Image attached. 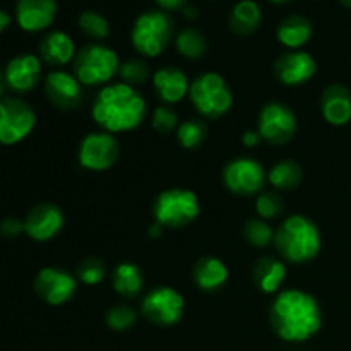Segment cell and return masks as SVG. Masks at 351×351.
<instances>
[{"label":"cell","instance_id":"cell-1","mask_svg":"<svg viewBox=\"0 0 351 351\" xmlns=\"http://www.w3.org/2000/svg\"><path fill=\"white\" fill-rule=\"evenodd\" d=\"M269 324L281 341L291 345L305 343L321 331V305L314 295L298 288H287L271 304Z\"/></svg>","mask_w":351,"mask_h":351},{"label":"cell","instance_id":"cell-2","mask_svg":"<svg viewBox=\"0 0 351 351\" xmlns=\"http://www.w3.org/2000/svg\"><path fill=\"white\" fill-rule=\"evenodd\" d=\"M91 115L99 129L115 136L143 125L147 117V103L134 86L122 81L110 82L96 95Z\"/></svg>","mask_w":351,"mask_h":351},{"label":"cell","instance_id":"cell-3","mask_svg":"<svg viewBox=\"0 0 351 351\" xmlns=\"http://www.w3.org/2000/svg\"><path fill=\"white\" fill-rule=\"evenodd\" d=\"M274 247L285 263L307 264L321 254L319 226L304 215H290L274 230Z\"/></svg>","mask_w":351,"mask_h":351},{"label":"cell","instance_id":"cell-4","mask_svg":"<svg viewBox=\"0 0 351 351\" xmlns=\"http://www.w3.org/2000/svg\"><path fill=\"white\" fill-rule=\"evenodd\" d=\"M175 40V23L170 12L161 9L144 10L130 27V43L144 58H156Z\"/></svg>","mask_w":351,"mask_h":351},{"label":"cell","instance_id":"cell-5","mask_svg":"<svg viewBox=\"0 0 351 351\" xmlns=\"http://www.w3.org/2000/svg\"><path fill=\"white\" fill-rule=\"evenodd\" d=\"M120 58L113 48L105 43L84 45L75 53L72 62V74L82 86L103 88L119 75Z\"/></svg>","mask_w":351,"mask_h":351},{"label":"cell","instance_id":"cell-6","mask_svg":"<svg viewBox=\"0 0 351 351\" xmlns=\"http://www.w3.org/2000/svg\"><path fill=\"white\" fill-rule=\"evenodd\" d=\"M189 98L195 112L206 120L225 117L233 106V93L218 72H204L191 82Z\"/></svg>","mask_w":351,"mask_h":351},{"label":"cell","instance_id":"cell-7","mask_svg":"<svg viewBox=\"0 0 351 351\" xmlns=\"http://www.w3.org/2000/svg\"><path fill=\"white\" fill-rule=\"evenodd\" d=\"M201 215V202L191 189L173 187L160 192L153 202L154 221L163 228L180 230L189 226Z\"/></svg>","mask_w":351,"mask_h":351},{"label":"cell","instance_id":"cell-8","mask_svg":"<svg viewBox=\"0 0 351 351\" xmlns=\"http://www.w3.org/2000/svg\"><path fill=\"white\" fill-rule=\"evenodd\" d=\"M185 300L180 291L171 287H156L144 295L141 314L158 328H171L184 317Z\"/></svg>","mask_w":351,"mask_h":351},{"label":"cell","instance_id":"cell-9","mask_svg":"<svg viewBox=\"0 0 351 351\" xmlns=\"http://www.w3.org/2000/svg\"><path fill=\"white\" fill-rule=\"evenodd\" d=\"M36 125V113L29 103L16 96L0 99V144L14 146L26 139Z\"/></svg>","mask_w":351,"mask_h":351},{"label":"cell","instance_id":"cell-10","mask_svg":"<svg viewBox=\"0 0 351 351\" xmlns=\"http://www.w3.org/2000/svg\"><path fill=\"white\" fill-rule=\"evenodd\" d=\"M120 158V143L113 134L95 130L82 137L77 149V161L84 170L101 173L110 170Z\"/></svg>","mask_w":351,"mask_h":351},{"label":"cell","instance_id":"cell-11","mask_svg":"<svg viewBox=\"0 0 351 351\" xmlns=\"http://www.w3.org/2000/svg\"><path fill=\"white\" fill-rule=\"evenodd\" d=\"M267 173L261 161L249 156H240L228 161L223 168V185L226 191L242 197H250L263 192Z\"/></svg>","mask_w":351,"mask_h":351},{"label":"cell","instance_id":"cell-12","mask_svg":"<svg viewBox=\"0 0 351 351\" xmlns=\"http://www.w3.org/2000/svg\"><path fill=\"white\" fill-rule=\"evenodd\" d=\"M297 115L285 103L271 101L261 110L259 119H257V132L267 144L283 146L290 143L297 134Z\"/></svg>","mask_w":351,"mask_h":351},{"label":"cell","instance_id":"cell-13","mask_svg":"<svg viewBox=\"0 0 351 351\" xmlns=\"http://www.w3.org/2000/svg\"><path fill=\"white\" fill-rule=\"evenodd\" d=\"M79 288L77 276L62 267L48 266L38 271L34 278V291L48 305H64L75 297Z\"/></svg>","mask_w":351,"mask_h":351},{"label":"cell","instance_id":"cell-14","mask_svg":"<svg viewBox=\"0 0 351 351\" xmlns=\"http://www.w3.org/2000/svg\"><path fill=\"white\" fill-rule=\"evenodd\" d=\"M274 77L288 88L304 86L317 72V62L305 50H287L274 62Z\"/></svg>","mask_w":351,"mask_h":351},{"label":"cell","instance_id":"cell-15","mask_svg":"<svg viewBox=\"0 0 351 351\" xmlns=\"http://www.w3.org/2000/svg\"><path fill=\"white\" fill-rule=\"evenodd\" d=\"M43 88L48 101L62 112H71L81 105L82 84L74 74L64 69H53L48 72Z\"/></svg>","mask_w":351,"mask_h":351},{"label":"cell","instance_id":"cell-16","mask_svg":"<svg viewBox=\"0 0 351 351\" xmlns=\"http://www.w3.org/2000/svg\"><path fill=\"white\" fill-rule=\"evenodd\" d=\"M64 211L53 202H41L31 208L24 218V233L34 242H48L62 232Z\"/></svg>","mask_w":351,"mask_h":351},{"label":"cell","instance_id":"cell-17","mask_svg":"<svg viewBox=\"0 0 351 351\" xmlns=\"http://www.w3.org/2000/svg\"><path fill=\"white\" fill-rule=\"evenodd\" d=\"M41 72L43 65L40 57L33 53H21L10 58L3 74H5L7 88L17 95H23L36 88L38 82L41 81Z\"/></svg>","mask_w":351,"mask_h":351},{"label":"cell","instance_id":"cell-18","mask_svg":"<svg viewBox=\"0 0 351 351\" xmlns=\"http://www.w3.org/2000/svg\"><path fill=\"white\" fill-rule=\"evenodd\" d=\"M57 0H17L16 21L27 33L48 29L57 17Z\"/></svg>","mask_w":351,"mask_h":351},{"label":"cell","instance_id":"cell-19","mask_svg":"<svg viewBox=\"0 0 351 351\" xmlns=\"http://www.w3.org/2000/svg\"><path fill=\"white\" fill-rule=\"evenodd\" d=\"M151 81H153L154 93L165 105L171 106L175 103H180L185 96H189L191 81L182 69L173 67V65L154 71Z\"/></svg>","mask_w":351,"mask_h":351},{"label":"cell","instance_id":"cell-20","mask_svg":"<svg viewBox=\"0 0 351 351\" xmlns=\"http://www.w3.org/2000/svg\"><path fill=\"white\" fill-rule=\"evenodd\" d=\"M322 119L332 127L351 122V91L343 84H331L321 95Z\"/></svg>","mask_w":351,"mask_h":351},{"label":"cell","instance_id":"cell-21","mask_svg":"<svg viewBox=\"0 0 351 351\" xmlns=\"http://www.w3.org/2000/svg\"><path fill=\"white\" fill-rule=\"evenodd\" d=\"M40 58L47 65L53 69H62L64 65L74 62L77 48H75L74 40L69 36L65 31L55 29L45 34L40 41Z\"/></svg>","mask_w":351,"mask_h":351},{"label":"cell","instance_id":"cell-22","mask_svg":"<svg viewBox=\"0 0 351 351\" xmlns=\"http://www.w3.org/2000/svg\"><path fill=\"white\" fill-rule=\"evenodd\" d=\"M228 266L215 256L201 257L192 267V280H194L195 287L204 293L219 291L228 283Z\"/></svg>","mask_w":351,"mask_h":351},{"label":"cell","instance_id":"cell-23","mask_svg":"<svg viewBox=\"0 0 351 351\" xmlns=\"http://www.w3.org/2000/svg\"><path fill=\"white\" fill-rule=\"evenodd\" d=\"M287 263L281 257L264 256L256 263L252 278L256 287L266 295H278L287 281Z\"/></svg>","mask_w":351,"mask_h":351},{"label":"cell","instance_id":"cell-24","mask_svg":"<svg viewBox=\"0 0 351 351\" xmlns=\"http://www.w3.org/2000/svg\"><path fill=\"white\" fill-rule=\"evenodd\" d=\"M312 34H314V24L302 14H291L285 17L276 27V40L287 50H302V47L312 40Z\"/></svg>","mask_w":351,"mask_h":351},{"label":"cell","instance_id":"cell-25","mask_svg":"<svg viewBox=\"0 0 351 351\" xmlns=\"http://www.w3.org/2000/svg\"><path fill=\"white\" fill-rule=\"evenodd\" d=\"M263 24V9L256 0H239L228 14V27L237 36H250Z\"/></svg>","mask_w":351,"mask_h":351},{"label":"cell","instance_id":"cell-26","mask_svg":"<svg viewBox=\"0 0 351 351\" xmlns=\"http://www.w3.org/2000/svg\"><path fill=\"white\" fill-rule=\"evenodd\" d=\"M112 285L119 297L130 300V298H136L143 291L144 274L137 264L122 263L113 271Z\"/></svg>","mask_w":351,"mask_h":351},{"label":"cell","instance_id":"cell-27","mask_svg":"<svg viewBox=\"0 0 351 351\" xmlns=\"http://www.w3.org/2000/svg\"><path fill=\"white\" fill-rule=\"evenodd\" d=\"M304 180V168L295 160H281L267 171V182L276 192H288L297 189Z\"/></svg>","mask_w":351,"mask_h":351},{"label":"cell","instance_id":"cell-28","mask_svg":"<svg viewBox=\"0 0 351 351\" xmlns=\"http://www.w3.org/2000/svg\"><path fill=\"white\" fill-rule=\"evenodd\" d=\"M175 48L187 60H199L208 51V38L195 27H184L175 34Z\"/></svg>","mask_w":351,"mask_h":351},{"label":"cell","instance_id":"cell-29","mask_svg":"<svg viewBox=\"0 0 351 351\" xmlns=\"http://www.w3.org/2000/svg\"><path fill=\"white\" fill-rule=\"evenodd\" d=\"M208 139V125L201 119H189L180 122L177 129V141L184 149L195 151Z\"/></svg>","mask_w":351,"mask_h":351},{"label":"cell","instance_id":"cell-30","mask_svg":"<svg viewBox=\"0 0 351 351\" xmlns=\"http://www.w3.org/2000/svg\"><path fill=\"white\" fill-rule=\"evenodd\" d=\"M243 239L254 249H266L274 242V230L269 221L256 216L247 219L243 225Z\"/></svg>","mask_w":351,"mask_h":351},{"label":"cell","instance_id":"cell-31","mask_svg":"<svg viewBox=\"0 0 351 351\" xmlns=\"http://www.w3.org/2000/svg\"><path fill=\"white\" fill-rule=\"evenodd\" d=\"M77 26L82 31V34L95 40V43H101L103 40L110 36L108 19L96 10H82L79 14Z\"/></svg>","mask_w":351,"mask_h":351},{"label":"cell","instance_id":"cell-32","mask_svg":"<svg viewBox=\"0 0 351 351\" xmlns=\"http://www.w3.org/2000/svg\"><path fill=\"white\" fill-rule=\"evenodd\" d=\"M256 213L266 221L281 218L285 215V201L276 191H263L256 195Z\"/></svg>","mask_w":351,"mask_h":351},{"label":"cell","instance_id":"cell-33","mask_svg":"<svg viewBox=\"0 0 351 351\" xmlns=\"http://www.w3.org/2000/svg\"><path fill=\"white\" fill-rule=\"evenodd\" d=\"M137 319H139V314H137L136 308L125 304H119L108 308L105 321L112 331L125 332L137 324Z\"/></svg>","mask_w":351,"mask_h":351},{"label":"cell","instance_id":"cell-34","mask_svg":"<svg viewBox=\"0 0 351 351\" xmlns=\"http://www.w3.org/2000/svg\"><path fill=\"white\" fill-rule=\"evenodd\" d=\"M119 77L122 82L136 88V86H141L146 81H149L153 74H151L149 64L146 60H143V58H129V60L120 64Z\"/></svg>","mask_w":351,"mask_h":351},{"label":"cell","instance_id":"cell-35","mask_svg":"<svg viewBox=\"0 0 351 351\" xmlns=\"http://www.w3.org/2000/svg\"><path fill=\"white\" fill-rule=\"evenodd\" d=\"M106 278V266L98 257H86L77 266V280L86 287H96Z\"/></svg>","mask_w":351,"mask_h":351},{"label":"cell","instance_id":"cell-36","mask_svg":"<svg viewBox=\"0 0 351 351\" xmlns=\"http://www.w3.org/2000/svg\"><path fill=\"white\" fill-rule=\"evenodd\" d=\"M151 123H153V129L161 136H170V134L177 132L178 125H180L177 112L170 105L156 106L151 115Z\"/></svg>","mask_w":351,"mask_h":351},{"label":"cell","instance_id":"cell-37","mask_svg":"<svg viewBox=\"0 0 351 351\" xmlns=\"http://www.w3.org/2000/svg\"><path fill=\"white\" fill-rule=\"evenodd\" d=\"M21 233H24V219L21 221V219L10 216V218L0 221V235L5 237V239H16Z\"/></svg>","mask_w":351,"mask_h":351},{"label":"cell","instance_id":"cell-38","mask_svg":"<svg viewBox=\"0 0 351 351\" xmlns=\"http://www.w3.org/2000/svg\"><path fill=\"white\" fill-rule=\"evenodd\" d=\"M156 5L165 12H175V10H184L189 5V0H154Z\"/></svg>","mask_w":351,"mask_h":351},{"label":"cell","instance_id":"cell-39","mask_svg":"<svg viewBox=\"0 0 351 351\" xmlns=\"http://www.w3.org/2000/svg\"><path fill=\"white\" fill-rule=\"evenodd\" d=\"M240 141H242V144L245 147L254 149V147H257L263 143V137H261V134L257 132V130H245V132L242 134V139Z\"/></svg>","mask_w":351,"mask_h":351},{"label":"cell","instance_id":"cell-40","mask_svg":"<svg viewBox=\"0 0 351 351\" xmlns=\"http://www.w3.org/2000/svg\"><path fill=\"white\" fill-rule=\"evenodd\" d=\"M163 226L160 225V223H156V221H153V225L149 226V228H147V237H149V239H160L161 235H163Z\"/></svg>","mask_w":351,"mask_h":351},{"label":"cell","instance_id":"cell-41","mask_svg":"<svg viewBox=\"0 0 351 351\" xmlns=\"http://www.w3.org/2000/svg\"><path fill=\"white\" fill-rule=\"evenodd\" d=\"M10 21H12V19H10L9 14H7L5 10L0 9V34H2L3 31H5L7 27L10 26Z\"/></svg>","mask_w":351,"mask_h":351},{"label":"cell","instance_id":"cell-42","mask_svg":"<svg viewBox=\"0 0 351 351\" xmlns=\"http://www.w3.org/2000/svg\"><path fill=\"white\" fill-rule=\"evenodd\" d=\"M5 89H7V82H5V74H3L2 71H0V99L5 98Z\"/></svg>","mask_w":351,"mask_h":351},{"label":"cell","instance_id":"cell-43","mask_svg":"<svg viewBox=\"0 0 351 351\" xmlns=\"http://www.w3.org/2000/svg\"><path fill=\"white\" fill-rule=\"evenodd\" d=\"M267 2L274 3V5H281V3H287V2H291V0H267Z\"/></svg>","mask_w":351,"mask_h":351},{"label":"cell","instance_id":"cell-44","mask_svg":"<svg viewBox=\"0 0 351 351\" xmlns=\"http://www.w3.org/2000/svg\"><path fill=\"white\" fill-rule=\"evenodd\" d=\"M341 2L343 7H346V9H351V0H339Z\"/></svg>","mask_w":351,"mask_h":351}]
</instances>
